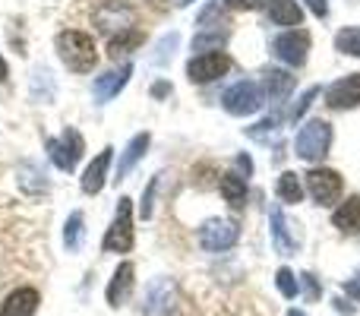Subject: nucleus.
Segmentation results:
<instances>
[{
  "instance_id": "nucleus-36",
  "label": "nucleus",
  "mask_w": 360,
  "mask_h": 316,
  "mask_svg": "<svg viewBox=\"0 0 360 316\" xmlns=\"http://www.w3.org/2000/svg\"><path fill=\"white\" fill-rule=\"evenodd\" d=\"M342 291L348 294V298H354V301H360V266H357V272H354V279H348L342 285Z\"/></svg>"
},
{
  "instance_id": "nucleus-23",
  "label": "nucleus",
  "mask_w": 360,
  "mask_h": 316,
  "mask_svg": "<svg viewBox=\"0 0 360 316\" xmlns=\"http://www.w3.org/2000/svg\"><path fill=\"white\" fill-rule=\"evenodd\" d=\"M291 89H294V76L291 73H285V70H269L266 73V92H269V99H272L275 105H281V101L291 95Z\"/></svg>"
},
{
  "instance_id": "nucleus-20",
  "label": "nucleus",
  "mask_w": 360,
  "mask_h": 316,
  "mask_svg": "<svg viewBox=\"0 0 360 316\" xmlns=\"http://www.w3.org/2000/svg\"><path fill=\"white\" fill-rule=\"evenodd\" d=\"M269 19L275 25H300L304 10L297 0H269Z\"/></svg>"
},
{
  "instance_id": "nucleus-37",
  "label": "nucleus",
  "mask_w": 360,
  "mask_h": 316,
  "mask_svg": "<svg viewBox=\"0 0 360 316\" xmlns=\"http://www.w3.org/2000/svg\"><path fill=\"white\" fill-rule=\"evenodd\" d=\"M307 6H310V10L316 13L319 19H326V16H329V4H326V0H307Z\"/></svg>"
},
{
  "instance_id": "nucleus-7",
  "label": "nucleus",
  "mask_w": 360,
  "mask_h": 316,
  "mask_svg": "<svg viewBox=\"0 0 360 316\" xmlns=\"http://www.w3.org/2000/svg\"><path fill=\"white\" fill-rule=\"evenodd\" d=\"M240 237V228L231 218H209V222L199 228V244L209 253H221V250H231Z\"/></svg>"
},
{
  "instance_id": "nucleus-4",
  "label": "nucleus",
  "mask_w": 360,
  "mask_h": 316,
  "mask_svg": "<svg viewBox=\"0 0 360 316\" xmlns=\"http://www.w3.org/2000/svg\"><path fill=\"white\" fill-rule=\"evenodd\" d=\"M332 146V124H326V120H307L304 127H300L297 139H294V152H297V158L304 161H319L326 158V152H329Z\"/></svg>"
},
{
  "instance_id": "nucleus-26",
  "label": "nucleus",
  "mask_w": 360,
  "mask_h": 316,
  "mask_svg": "<svg viewBox=\"0 0 360 316\" xmlns=\"http://www.w3.org/2000/svg\"><path fill=\"white\" fill-rule=\"evenodd\" d=\"M82 212H70L67 225H63V247L70 250V253H76L79 250V234H82Z\"/></svg>"
},
{
  "instance_id": "nucleus-40",
  "label": "nucleus",
  "mask_w": 360,
  "mask_h": 316,
  "mask_svg": "<svg viewBox=\"0 0 360 316\" xmlns=\"http://www.w3.org/2000/svg\"><path fill=\"white\" fill-rule=\"evenodd\" d=\"M4 80H6V61L0 57V82H4Z\"/></svg>"
},
{
  "instance_id": "nucleus-5",
  "label": "nucleus",
  "mask_w": 360,
  "mask_h": 316,
  "mask_svg": "<svg viewBox=\"0 0 360 316\" xmlns=\"http://www.w3.org/2000/svg\"><path fill=\"white\" fill-rule=\"evenodd\" d=\"M44 149H48V158L54 161V168L73 171V168L79 165V158L86 156V139H82V133L76 130V127H67L60 137H51L48 143H44Z\"/></svg>"
},
{
  "instance_id": "nucleus-2",
  "label": "nucleus",
  "mask_w": 360,
  "mask_h": 316,
  "mask_svg": "<svg viewBox=\"0 0 360 316\" xmlns=\"http://www.w3.org/2000/svg\"><path fill=\"white\" fill-rule=\"evenodd\" d=\"M92 23L111 38L117 32L136 29V10H133L130 0H98V6L92 13Z\"/></svg>"
},
{
  "instance_id": "nucleus-42",
  "label": "nucleus",
  "mask_w": 360,
  "mask_h": 316,
  "mask_svg": "<svg viewBox=\"0 0 360 316\" xmlns=\"http://www.w3.org/2000/svg\"><path fill=\"white\" fill-rule=\"evenodd\" d=\"M190 4H196V0H180V6H190Z\"/></svg>"
},
{
  "instance_id": "nucleus-35",
  "label": "nucleus",
  "mask_w": 360,
  "mask_h": 316,
  "mask_svg": "<svg viewBox=\"0 0 360 316\" xmlns=\"http://www.w3.org/2000/svg\"><path fill=\"white\" fill-rule=\"evenodd\" d=\"M228 10H259L262 4H269V0H221Z\"/></svg>"
},
{
  "instance_id": "nucleus-10",
  "label": "nucleus",
  "mask_w": 360,
  "mask_h": 316,
  "mask_svg": "<svg viewBox=\"0 0 360 316\" xmlns=\"http://www.w3.org/2000/svg\"><path fill=\"white\" fill-rule=\"evenodd\" d=\"M307 51H310V35L304 29H288L285 35H278L272 42V54L278 61H285L288 67H304Z\"/></svg>"
},
{
  "instance_id": "nucleus-30",
  "label": "nucleus",
  "mask_w": 360,
  "mask_h": 316,
  "mask_svg": "<svg viewBox=\"0 0 360 316\" xmlns=\"http://www.w3.org/2000/svg\"><path fill=\"white\" fill-rule=\"evenodd\" d=\"M275 285H278V291L285 294V298H297V291H300L297 275H294L291 269H278V272H275Z\"/></svg>"
},
{
  "instance_id": "nucleus-27",
  "label": "nucleus",
  "mask_w": 360,
  "mask_h": 316,
  "mask_svg": "<svg viewBox=\"0 0 360 316\" xmlns=\"http://www.w3.org/2000/svg\"><path fill=\"white\" fill-rule=\"evenodd\" d=\"M335 48L342 54H351V57H360V25H351V29H342L335 35Z\"/></svg>"
},
{
  "instance_id": "nucleus-24",
  "label": "nucleus",
  "mask_w": 360,
  "mask_h": 316,
  "mask_svg": "<svg viewBox=\"0 0 360 316\" xmlns=\"http://www.w3.org/2000/svg\"><path fill=\"white\" fill-rule=\"evenodd\" d=\"M143 32L139 29H127V32H117V35L108 38V54L111 57H124L130 54V51H136L139 44H143Z\"/></svg>"
},
{
  "instance_id": "nucleus-13",
  "label": "nucleus",
  "mask_w": 360,
  "mask_h": 316,
  "mask_svg": "<svg viewBox=\"0 0 360 316\" xmlns=\"http://www.w3.org/2000/svg\"><path fill=\"white\" fill-rule=\"evenodd\" d=\"M130 76H133L130 63H124V67H117V70H108V73H101L98 80L92 82V99L98 101V105H108L114 95H120V89L130 82Z\"/></svg>"
},
{
  "instance_id": "nucleus-38",
  "label": "nucleus",
  "mask_w": 360,
  "mask_h": 316,
  "mask_svg": "<svg viewBox=\"0 0 360 316\" xmlns=\"http://www.w3.org/2000/svg\"><path fill=\"white\" fill-rule=\"evenodd\" d=\"M237 168L250 177V174H253V161H250V156H237Z\"/></svg>"
},
{
  "instance_id": "nucleus-16",
  "label": "nucleus",
  "mask_w": 360,
  "mask_h": 316,
  "mask_svg": "<svg viewBox=\"0 0 360 316\" xmlns=\"http://www.w3.org/2000/svg\"><path fill=\"white\" fill-rule=\"evenodd\" d=\"M38 301H41V294H38L35 288L22 285V288H16V291H10L4 298V304H0V316H35Z\"/></svg>"
},
{
  "instance_id": "nucleus-33",
  "label": "nucleus",
  "mask_w": 360,
  "mask_h": 316,
  "mask_svg": "<svg viewBox=\"0 0 360 316\" xmlns=\"http://www.w3.org/2000/svg\"><path fill=\"white\" fill-rule=\"evenodd\" d=\"M297 285L304 288V291H307V298H310V301H316L319 294H323V291H319V282H316V275H310V272H304V275H300V279H297Z\"/></svg>"
},
{
  "instance_id": "nucleus-25",
  "label": "nucleus",
  "mask_w": 360,
  "mask_h": 316,
  "mask_svg": "<svg viewBox=\"0 0 360 316\" xmlns=\"http://www.w3.org/2000/svg\"><path fill=\"white\" fill-rule=\"evenodd\" d=\"M278 199L281 203H300L304 199V184L294 171H285L278 177Z\"/></svg>"
},
{
  "instance_id": "nucleus-9",
  "label": "nucleus",
  "mask_w": 360,
  "mask_h": 316,
  "mask_svg": "<svg viewBox=\"0 0 360 316\" xmlns=\"http://www.w3.org/2000/svg\"><path fill=\"white\" fill-rule=\"evenodd\" d=\"M304 177H307V190H310V196L316 199L319 206H332L342 196V187H345L342 174L332 171V168H310Z\"/></svg>"
},
{
  "instance_id": "nucleus-19",
  "label": "nucleus",
  "mask_w": 360,
  "mask_h": 316,
  "mask_svg": "<svg viewBox=\"0 0 360 316\" xmlns=\"http://www.w3.org/2000/svg\"><path fill=\"white\" fill-rule=\"evenodd\" d=\"M332 225L342 234H360V196H348L335 212H332Z\"/></svg>"
},
{
  "instance_id": "nucleus-41",
  "label": "nucleus",
  "mask_w": 360,
  "mask_h": 316,
  "mask_svg": "<svg viewBox=\"0 0 360 316\" xmlns=\"http://www.w3.org/2000/svg\"><path fill=\"white\" fill-rule=\"evenodd\" d=\"M288 316H307L304 310H297V307H294V310H288Z\"/></svg>"
},
{
  "instance_id": "nucleus-31",
  "label": "nucleus",
  "mask_w": 360,
  "mask_h": 316,
  "mask_svg": "<svg viewBox=\"0 0 360 316\" xmlns=\"http://www.w3.org/2000/svg\"><path fill=\"white\" fill-rule=\"evenodd\" d=\"M158 180H162V174H155V177L149 180V187H146L143 203H139V218H152V209H155V190H158Z\"/></svg>"
},
{
  "instance_id": "nucleus-34",
  "label": "nucleus",
  "mask_w": 360,
  "mask_h": 316,
  "mask_svg": "<svg viewBox=\"0 0 360 316\" xmlns=\"http://www.w3.org/2000/svg\"><path fill=\"white\" fill-rule=\"evenodd\" d=\"M174 48H177V35L171 32L168 38H165L162 44H158V54H155V63H168V57L174 54Z\"/></svg>"
},
{
  "instance_id": "nucleus-6",
  "label": "nucleus",
  "mask_w": 360,
  "mask_h": 316,
  "mask_svg": "<svg viewBox=\"0 0 360 316\" xmlns=\"http://www.w3.org/2000/svg\"><path fill=\"white\" fill-rule=\"evenodd\" d=\"M262 101H266V95H262V86H259V82H253V80L234 82V86H231L228 92L221 95V108L228 114H234V118L256 114L262 108Z\"/></svg>"
},
{
  "instance_id": "nucleus-15",
  "label": "nucleus",
  "mask_w": 360,
  "mask_h": 316,
  "mask_svg": "<svg viewBox=\"0 0 360 316\" xmlns=\"http://www.w3.org/2000/svg\"><path fill=\"white\" fill-rule=\"evenodd\" d=\"M111 158H114V149H111V146H105L98 156L89 161L86 171H82V180H79L82 193H89V196L101 193V187H105V180H108V168H111Z\"/></svg>"
},
{
  "instance_id": "nucleus-29",
  "label": "nucleus",
  "mask_w": 360,
  "mask_h": 316,
  "mask_svg": "<svg viewBox=\"0 0 360 316\" xmlns=\"http://www.w3.org/2000/svg\"><path fill=\"white\" fill-rule=\"evenodd\" d=\"M319 92H323V89H319V86H310V89H307V92H304V95H300V99H297V101H294L291 114H288V118H291V124H297V120H300V118H304V114H307V111H310V105H313V101H316V99H319Z\"/></svg>"
},
{
  "instance_id": "nucleus-39",
  "label": "nucleus",
  "mask_w": 360,
  "mask_h": 316,
  "mask_svg": "<svg viewBox=\"0 0 360 316\" xmlns=\"http://www.w3.org/2000/svg\"><path fill=\"white\" fill-rule=\"evenodd\" d=\"M168 92H171L168 82H155V86H152V99H165Z\"/></svg>"
},
{
  "instance_id": "nucleus-18",
  "label": "nucleus",
  "mask_w": 360,
  "mask_h": 316,
  "mask_svg": "<svg viewBox=\"0 0 360 316\" xmlns=\"http://www.w3.org/2000/svg\"><path fill=\"white\" fill-rule=\"evenodd\" d=\"M149 143H152L149 133H136V137H133L130 143H127L124 156H120V165H117V177H114L117 184H120V180H127V174H130L133 168H136L139 161H143V156L149 152Z\"/></svg>"
},
{
  "instance_id": "nucleus-22",
  "label": "nucleus",
  "mask_w": 360,
  "mask_h": 316,
  "mask_svg": "<svg viewBox=\"0 0 360 316\" xmlns=\"http://www.w3.org/2000/svg\"><path fill=\"white\" fill-rule=\"evenodd\" d=\"M218 187H221V196L228 199L234 209H240V206L247 203V177H243V174H234V171L221 174Z\"/></svg>"
},
{
  "instance_id": "nucleus-11",
  "label": "nucleus",
  "mask_w": 360,
  "mask_h": 316,
  "mask_svg": "<svg viewBox=\"0 0 360 316\" xmlns=\"http://www.w3.org/2000/svg\"><path fill=\"white\" fill-rule=\"evenodd\" d=\"M133 285H136V266H133V263H120V266L114 269L111 282H108V291H105L108 304H111L114 310L124 307L133 294Z\"/></svg>"
},
{
  "instance_id": "nucleus-17",
  "label": "nucleus",
  "mask_w": 360,
  "mask_h": 316,
  "mask_svg": "<svg viewBox=\"0 0 360 316\" xmlns=\"http://www.w3.org/2000/svg\"><path fill=\"white\" fill-rule=\"evenodd\" d=\"M269 225H272V241H275V247H278V253L281 256L297 253V237H291V225H288L281 206H272V212H269Z\"/></svg>"
},
{
  "instance_id": "nucleus-8",
  "label": "nucleus",
  "mask_w": 360,
  "mask_h": 316,
  "mask_svg": "<svg viewBox=\"0 0 360 316\" xmlns=\"http://www.w3.org/2000/svg\"><path fill=\"white\" fill-rule=\"evenodd\" d=\"M231 70V57L224 51H205V54H196L190 63H186V76L196 86H205V82H215L218 76H224Z\"/></svg>"
},
{
  "instance_id": "nucleus-21",
  "label": "nucleus",
  "mask_w": 360,
  "mask_h": 316,
  "mask_svg": "<svg viewBox=\"0 0 360 316\" xmlns=\"http://www.w3.org/2000/svg\"><path fill=\"white\" fill-rule=\"evenodd\" d=\"M19 187H22L29 196H48V177H44V171L38 165H32V161H25V165L19 168Z\"/></svg>"
},
{
  "instance_id": "nucleus-1",
  "label": "nucleus",
  "mask_w": 360,
  "mask_h": 316,
  "mask_svg": "<svg viewBox=\"0 0 360 316\" xmlns=\"http://www.w3.org/2000/svg\"><path fill=\"white\" fill-rule=\"evenodd\" d=\"M54 48H57V57L67 70L73 73H89L95 70L98 63V48H95V38L89 32H79V29H63L60 35L54 38Z\"/></svg>"
},
{
  "instance_id": "nucleus-3",
  "label": "nucleus",
  "mask_w": 360,
  "mask_h": 316,
  "mask_svg": "<svg viewBox=\"0 0 360 316\" xmlns=\"http://www.w3.org/2000/svg\"><path fill=\"white\" fill-rule=\"evenodd\" d=\"M133 199L120 196L117 203V215H114L111 228L105 231V241H101V250L105 253H130L133 250Z\"/></svg>"
},
{
  "instance_id": "nucleus-28",
  "label": "nucleus",
  "mask_w": 360,
  "mask_h": 316,
  "mask_svg": "<svg viewBox=\"0 0 360 316\" xmlns=\"http://www.w3.org/2000/svg\"><path fill=\"white\" fill-rule=\"evenodd\" d=\"M228 42V32L224 29H215V32H209V29H202L196 38H193V51H205V48H212V51H218L221 44Z\"/></svg>"
},
{
  "instance_id": "nucleus-12",
  "label": "nucleus",
  "mask_w": 360,
  "mask_h": 316,
  "mask_svg": "<svg viewBox=\"0 0 360 316\" xmlns=\"http://www.w3.org/2000/svg\"><path fill=\"white\" fill-rule=\"evenodd\" d=\"M177 307V288L171 279H158L149 285V291H146V313L152 316H168L174 313Z\"/></svg>"
},
{
  "instance_id": "nucleus-32",
  "label": "nucleus",
  "mask_w": 360,
  "mask_h": 316,
  "mask_svg": "<svg viewBox=\"0 0 360 316\" xmlns=\"http://www.w3.org/2000/svg\"><path fill=\"white\" fill-rule=\"evenodd\" d=\"M275 130H278V118H266V120H259L256 127H250L247 133L253 139H262V137H269V133H275Z\"/></svg>"
},
{
  "instance_id": "nucleus-14",
  "label": "nucleus",
  "mask_w": 360,
  "mask_h": 316,
  "mask_svg": "<svg viewBox=\"0 0 360 316\" xmlns=\"http://www.w3.org/2000/svg\"><path fill=\"white\" fill-rule=\"evenodd\" d=\"M326 105L342 111V108H357L360 105V73H351L345 80L332 82L326 89Z\"/></svg>"
}]
</instances>
